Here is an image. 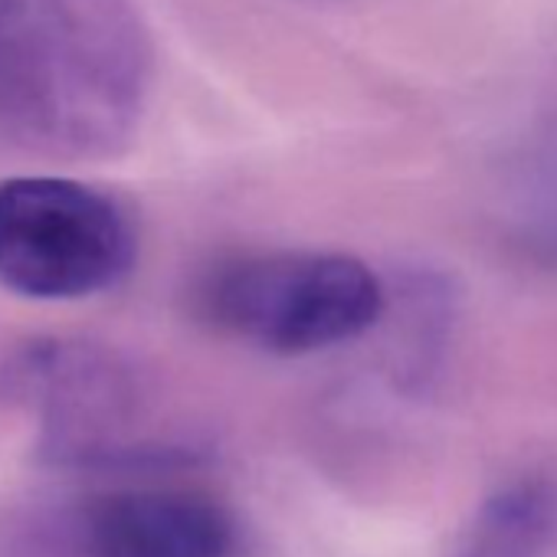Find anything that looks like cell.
Instances as JSON below:
<instances>
[{
  "mask_svg": "<svg viewBox=\"0 0 557 557\" xmlns=\"http://www.w3.org/2000/svg\"><path fill=\"white\" fill-rule=\"evenodd\" d=\"M151 76L128 0H0V128L70 158L119 151Z\"/></svg>",
  "mask_w": 557,
  "mask_h": 557,
  "instance_id": "6da1fadb",
  "label": "cell"
},
{
  "mask_svg": "<svg viewBox=\"0 0 557 557\" xmlns=\"http://www.w3.org/2000/svg\"><path fill=\"white\" fill-rule=\"evenodd\" d=\"M197 312L272 355H315L361 338L384 312L374 269L348 252H243L197 286Z\"/></svg>",
  "mask_w": 557,
  "mask_h": 557,
  "instance_id": "7a4b0ae2",
  "label": "cell"
},
{
  "mask_svg": "<svg viewBox=\"0 0 557 557\" xmlns=\"http://www.w3.org/2000/svg\"><path fill=\"white\" fill-rule=\"evenodd\" d=\"M135 259L128 213L66 177L0 181V286L44 302L112 289Z\"/></svg>",
  "mask_w": 557,
  "mask_h": 557,
  "instance_id": "3957f363",
  "label": "cell"
},
{
  "mask_svg": "<svg viewBox=\"0 0 557 557\" xmlns=\"http://www.w3.org/2000/svg\"><path fill=\"white\" fill-rule=\"evenodd\" d=\"M0 557H236V524L197 488L112 485L24 511Z\"/></svg>",
  "mask_w": 557,
  "mask_h": 557,
  "instance_id": "277c9868",
  "label": "cell"
},
{
  "mask_svg": "<svg viewBox=\"0 0 557 557\" xmlns=\"http://www.w3.org/2000/svg\"><path fill=\"white\" fill-rule=\"evenodd\" d=\"M557 534V488L521 475L479 502L446 557H544Z\"/></svg>",
  "mask_w": 557,
  "mask_h": 557,
  "instance_id": "5b68a950",
  "label": "cell"
},
{
  "mask_svg": "<svg viewBox=\"0 0 557 557\" xmlns=\"http://www.w3.org/2000/svg\"><path fill=\"white\" fill-rule=\"evenodd\" d=\"M515 236L528 256L557 265V135L521 164L515 184Z\"/></svg>",
  "mask_w": 557,
  "mask_h": 557,
  "instance_id": "8992f818",
  "label": "cell"
}]
</instances>
